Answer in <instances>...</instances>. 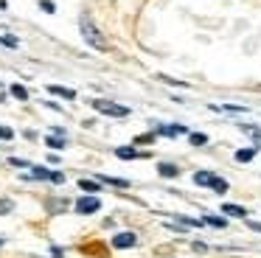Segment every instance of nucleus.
Wrapping results in <instances>:
<instances>
[{
    "mask_svg": "<svg viewBox=\"0 0 261 258\" xmlns=\"http://www.w3.org/2000/svg\"><path fill=\"white\" fill-rule=\"evenodd\" d=\"M79 28H82V37H85V42L90 45V48L96 50H107V39L101 37V31H98L96 25H93V20L87 14L79 17Z\"/></svg>",
    "mask_w": 261,
    "mask_h": 258,
    "instance_id": "obj_1",
    "label": "nucleus"
},
{
    "mask_svg": "<svg viewBox=\"0 0 261 258\" xmlns=\"http://www.w3.org/2000/svg\"><path fill=\"white\" fill-rule=\"evenodd\" d=\"M90 104H93L96 112H104V115H113V118H126L129 115V107L115 104V101H107V98H93Z\"/></svg>",
    "mask_w": 261,
    "mask_h": 258,
    "instance_id": "obj_2",
    "label": "nucleus"
},
{
    "mask_svg": "<svg viewBox=\"0 0 261 258\" xmlns=\"http://www.w3.org/2000/svg\"><path fill=\"white\" fill-rule=\"evenodd\" d=\"M23 179H51V183H62V174L59 171H48V168H29L23 171Z\"/></svg>",
    "mask_w": 261,
    "mask_h": 258,
    "instance_id": "obj_3",
    "label": "nucleus"
},
{
    "mask_svg": "<svg viewBox=\"0 0 261 258\" xmlns=\"http://www.w3.org/2000/svg\"><path fill=\"white\" fill-rule=\"evenodd\" d=\"M76 213H96L101 211V202H98V196H82V199H76Z\"/></svg>",
    "mask_w": 261,
    "mask_h": 258,
    "instance_id": "obj_4",
    "label": "nucleus"
},
{
    "mask_svg": "<svg viewBox=\"0 0 261 258\" xmlns=\"http://www.w3.org/2000/svg\"><path fill=\"white\" fill-rule=\"evenodd\" d=\"M138 236L135 233H115L113 236V247H118V250H126V247H135Z\"/></svg>",
    "mask_w": 261,
    "mask_h": 258,
    "instance_id": "obj_5",
    "label": "nucleus"
},
{
    "mask_svg": "<svg viewBox=\"0 0 261 258\" xmlns=\"http://www.w3.org/2000/svg\"><path fill=\"white\" fill-rule=\"evenodd\" d=\"M79 188L85 191L87 196H96L98 191H101V183H98V179H82V183H79Z\"/></svg>",
    "mask_w": 261,
    "mask_h": 258,
    "instance_id": "obj_6",
    "label": "nucleus"
},
{
    "mask_svg": "<svg viewBox=\"0 0 261 258\" xmlns=\"http://www.w3.org/2000/svg\"><path fill=\"white\" fill-rule=\"evenodd\" d=\"M222 213H225V216H236V219L247 216V211H244L242 205H230V202H227V205H222Z\"/></svg>",
    "mask_w": 261,
    "mask_h": 258,
    "instance_id": "obj_7",
    "label": "nucleus"
},
{
    "mask_svg": "<svg viewBox=\"0 0 261 258\" xmlns=\"http://www.w3.org/2000/svg\"><path fill=\"white\" fill-rule=\"evenodd\" d=\"M255 154H258V146H250V149H239V151H236V163H250Z\"/></svg>",
    "mask_w": 261,
    "mask_h": 258,
    "instance_id": "obj_8",
    "label": "nucleus"
},
{
    "mask_svg": "<svg viewBox=\"0 0 261 258\" xmlns=\"http://www.w3.org/2000/svg\"><path fill=\"white\" fill-rule=\"evenodd\" d=\"M48 93H51V95H59V98H76V93H73V90L59 87V84H48Z\"/></svg>",
    "mask_w": 261,
    "mask_h": 258,
    "instance_id": "obj_9",
    "label": "nucleus"
},
{
    "mask_svg": "<svg viewBox=\"0 0 261 258\" xmlns=\"http://www.w3.org/2000/svg\"><path fill=\"white\" fill-rule=\"evenodd\" d=\"M45 143H48V149H65V143H68V140H65L62 138V135H48V138H45Z\"/></svg>",
    "mask_w": 261,
    "mask_h": 258,
    "instance_id": "obj_10",
    "label": "nucleus"
},
{
    "mask_svg": "<svg viewBox=\"0 0 261 258\" xmlns=\"http://www.w3.org/2000/svg\"><path fill=\"white\" fill-rule=\"evenodd\" d=\"M208 188H214L216 194H225V191H227V179H222V177H216V174H214L211 183H208Z\"/></svg>",
    "mask_w": 261,
    "mask_h": 258,
    "instance_id": "obj_11",
    "label": "nucleus"
},
{
    "mask_svg": "<svg viewBox=\"0 0 261 258\" xmlns=\"http://www.w3.org/2000/svg\"><path fill=\"white\" fill-rule=\"evenodd\" d=\"M160 174H163V177H177V174H180V168L174 166V163H160V168H158Z\"/></svg>",
    "mask_w": 261,
    "mask_h": 258,
    "instance_id": "obj_12",
    "label": "nucleus"
},
{
    "mask_svg": "<svg viewBox=\"0 0 261 258\" xmlns=\"http://www.w3.org/2000/svg\"><path fill=\"white\" fill-rule=\"evenodd\" d=\"M9 93H12L14 98H20V101H25V98H29V90H25L23 84H12V87H9Z\"/></svg>",
    "mask_w": 261,
    "mask_h": 258,
    "instance_id": "obj_13",
    "label": "nucleus"
},
{
    "mask_svg": "<svg viewBox=\"0 0 261 258\" xmlns=\"http://www.w3.org/2000/svg\"><path fill=\"white\" fill-rule=\"evenodd\" d=\"M98 183H110V185H118V188H129V179H121V177H98Z\"/></svg>",
    "mask_w": 261,
    "mask_h": 258,
    "instance_id": "obj_14",
    "label": "nucleus"
},
{
    "mask_svg": "<svg viewBox=\"0 0 261 258\" xmlns=\"http://www.w3.org/2000/svg\"><path fill=\"white\" fill-rule=\"evenodd\" d=\"M115 154H118V157H124V160H135V157H138V151H135V149H129V146H121V149H115Z\"/></svg>",
    "mask_w": 261,
    "mask_h": 258,
    "instance_id": "obj_15",
    "label": "nucleus"
},
{
    "mask_svg": "<svg viewBox=\"0 0 261 258\" xmlns=\"http://www.w3.org/2000/svg\"><path fill=\"white\" fill-rule=\"evenodd\" d=\"M211 177H214L211 171H197V174H194V183H197V185H208Z\"/></svg>",
    "mask_w": 261,
    "mask_h": 258,
    "instance_id": "obj_16",
    "label": "nucleus"
},
{
    "mask_svg": "<svg viewBox=\"0 0 261 258\" xmlns=\"http://www.w3.org/2000/svg\"><path fill=\"white\" fill-rule=\"evenodd\" d=\"M202 224H211V227H225V219H222V216H205Z\"/></svg>",
    "mask_w": 261,
    "mask_h": 258,
    "instance_id": "obj_17",
    "label": "nucleus"
},
{
    "mask_svg": "<svg viewBox=\"0 0 261 258\" xmlns=\"http://www.w3.org/2000/svg\"><path fill=\"white\" fill-rule=\"evenodd\" d=\"M188 140H191L194 146H205V143H208V138H205L202 132H191V135H188Z\"/></svg>",
    "mask_w": 261,
    "mask_h": 258,
    "instance_id": "obj_18",
    "label": "nucleus"
},
{
    "mask_svg": "<svg viewBox=\"0 0 261 258\" xmlns=\"http://www.w3.org/2000/svg\"><path fill=\"white\" fill-rule=\"evenodd\" d=\"M239 129H242V132H247V135H253V138H258V140H261V129H258V126H250V123H239Z\"/></svg>",
    "mask_w": 261,
    "mask_h": 258,
    "instance_id": "obj_19",
    "label": "nucleus"
},
{
    "mask_svg": "<svg viewBox=\"0 0 261 258\" xmlns=\"http://www.w3.org/2000/svg\"><path fill=\"white\" fill-rule=\"evenodd\" d=\"M0 42H3V45H9V48H17V37H12V34H0Z\"/></svg>",
    "mask_w": 261,
    "mask_h": 258,
    "instance_id": "obj_20",
    "label": "nucleus"
},
{
    "mask_svg": "<svg viewBox=\"0 0 261 258\" xmlns=\"http://www.w3.org/2000/svg\"><path fill=\"white\" fill-rule=\"evenodd\" d=\"M12 208H14L12 199H0V216H3V213H12Z\"/></svg>",
    "mask_w": 261,
    "mask_h": 258,
    "instance_id": "obj_21",
    "label": "nucleus"
},
{
    "mask_svg": "<svg viewBox=\"0 0 261 258\" xmlns=\"http://www.w3.org/2000/svg\"><path fill=\"white\" fill-rule=\"evenodd\" d=\"M40 9H42V11H48V14H54V11H57V6H54L51 0H40Z\"/></svg>",
    "mask_w": 261,
    "mask_h": 258,
    "instance_id": "obj_22",
    "label": "nucleus"
},
{
    "mask_svg": "<svg viewBox=\"0 0 261 258\" xmlns=\"http://www.w3.org/2000/svg\"><path fill=\"white\" fill-rule=\"evenodd\" d=\"M14 138V132L9 126H0V140H12Z\"/></svg>",
    "mask_w": 261,
    "mask_h": 258,
    "instance_id": "obj_23",
    "label": "nucleus"
},
{
    "mask_svg": "<svg viewBox=\"0 0 261 258\" xmlns=\"http://www.w3.org/2000/svg\"><path fill=\"white\" fill-rule=\"evenodd\" d=\"M6 95H9V87H6V84H3V82H0V101L6 98Z\"/></svg>",
    "mask_w": 261,
    "mask_h": 258,
    "instance_id": "obj_24",
    "label": "nucleus"
},
{
    "mask_svg": "<svg viewBox=\"0 0 261 258\" xmlns=\"http://www.w3.org/2000/svg\"><path fill=\"white\" fill-rule=\"evenodd\" d=\"M250 227H253L255 233H261V222H250Z\"/></svg>",
    "mask_w": 261,
    "mask_h": 258,
    "instance_id": "obj_25",
    "label": "nucleus"
},
{
    "mask_svg": "<svg viewBox=\"0 0 261 258\" xmlns=\"http://www.w3.org/2000/svg\"><path fill=\"white\" fill-rule=\"evenodd\" d=\"M0 244H3V239H0Z\"/></svg>",
    "mask_w": 261,
    "mask_h": 258,
    "instance_id": "obj_26",
    "label": "nucleus"
}]
</instances>
